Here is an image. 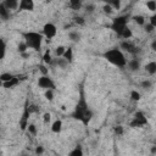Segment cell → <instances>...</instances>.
<instances>
[{"label": "cell", "instance_id": "1", "mask_svg": "<svg viewBox=\"0 0 156 156\" xmlns=\"http://www.w3.org/2000/svg\"><path fill=\"white\" fill-rule=\"evenodd\" d=\"M72 117L80 121L84 126H87L91 117H93V111L89 108L88 106V102L85 100V96H84V93H83V89H80V95H79V99H78V102L76 105V108H74V112L72 113Z\"/></svg>", "mask_w": 156, "mask_h": 156}, {"label": "cell", "instance_id": "2", "mask_svg": "<svg viewBox=\"0 0 156 156\" xmlns=\"http://www.w3.org/2000/svg\"><path fill=\"white\" fill-rule=\"evenodd\" d=\"M104 57H105L110 63H112L113 66H117V67H119V68L126 67L127 63H128V61H127L124 54H123L118 48H112V49L105 51V52H104Z\"/></svg>", "mask_w": 156, "mask_h": 156}, {"label": "cell", "instance_id": "3", "mask_svg": "<svg viewBox=\"0 0 156 156\" xmlns=\"http://www.w3.org/2000/svg\"><path fill=\"white\" fill-rule=\"evenodd\" d=\"M24 43L29 49H33L35 51H40L41 43H43V34L38 32H26L22 34Z\"/></svg>", "mask_w": 156, "mask_h": 156}, {"label": "cell", "instance_id": "4", "mask_svg": "<svg viewBox=\"0 0 156 156\" xmlns=\"http://www.w3.org/2000/svg\"><path fill=\"white\" fill-rule=\"evenodd\" d=\"M127 22H128L127 16H118V17L113 18V21L111 23V29L115 33H117V35L119 37L122 34V32L124 30V28L127 27Z\"/></svg>", "mask_w": 156, "mask_h": 156}, {"label": "cell", "instance_id": "5", "mask_svg": "<svg viewBox=\"0 0 156 156\" xmlns=\"http://www.w3.org/2000/svg\"><path fill=\"white\" fill-rule=\"evenodd\" d=\"M145 124H147V118H146V116H145L141 111H136V112L134 113V117H133V119L130 121L129 126H130L132 128H140V127H143V126H145Z\"/></svg>", "mask_w": 156, "mask_h": 156}, {"label": "cell", "instance_id": "6", "mask_svg": "<svg viewBox=\"0 0 156 156\" xmlns=\"http://www.w3.org/2000/svg\"><path fill=\"white\" fill-rule=\"evenodd\" d=\"M29 116H30V111H29V105H28V101H26V105H24V110H23V113L21 116V119H20V128L22 130H26L28 128V119H29Z\"/></svg>", "mask_w": 156, "mask_h": 156}, {"label": "cell", "instance_id": "7", "mask_svg": "<svg viewBox=\"0 0 156 156\" xmlns=\"http://www.w3.org/2000/svg\"><path fill=\"white\" fill-rule=\"evenodd\" d=\"M38 85H39L40 88L45 89V90H49V89H52V90H54V89L56 88L54 80H52L49 76H41V77H39V79H38Z\"/></svg>", "mask_w": 156, "mask_h": 156}, {"label": "cell", "instance_id": "8", "mask_svg": "<svg viewBox=\"0 0 156 156\" xmlns=\"http://www.w3.org/2000/svg\"><path fill=\"white\" fill-rule=\"evenodd\" d=\"M121 48L124 49V50H126L128 54H130V55H136V54L140 52V49H139L138 46H135L133 43L128 41V40L121 41Z\"/></svg>", "mask_w": 156, "mask_h": 156}, {"label": "cell", "instance_id": "9", "mask_svg": "<svg viewBox=\"0 0 156 156\" xmlns=\"http://www.w3.org/2000/svg\"><path fill=\"white\" fill-rule=\"evenodd\" d=\"M56 33H57V29H56L55 24H52V23L44 24V27H43V35L44 37H46L48 39H51L56 35Z\"/></svg>", "mask_w": 156, "mask_h": 156}, {"label": "cell", "instance_id": "10", "mask_svg": "<svg viewBox=\"0 0 156 156\" xmlns=\"http://www.w3.org/2000/svg\"><path fill=\"white\" fill-rule=\"evenodd\" d=\"M20 10H27V11H33L34 10V2L32 0H21L20 1Z\"/></svg>", "mask_w": 156, "mask_h": 156}, {"label": "cell", "instance_id": "11", "mask_svg": "<svg viewBox=\"0 0 156 156\" xmlns=\"http://www.w3.org/2000/svg\"><path fill=\"white\" fill-rule=\"evenodd\" d=\"M68 65H69V62H68L66 58H63V57H56V58L52 60V62H51V66H57V67H60V68H66Z\"/></svg>", "mask_w": 156, "mask_h": 156}, {"label": "cell", "instance_id": "12", "mask_svg": "<svg viewBox=\"0 0 156 156\" xmlns=\"http://www.w3.org/2000/svg\"><path fill=\"white\" fill-rule=\"evenodd\" d=\"M127 66H128V69H129V71L135 72V71H138V69L140 68V61H139L138 58H132V60L128 61Z\"/></svg>", "mask_w": 156, "mask_h": 156}, {"label": "cell", "instance_id": "13", "mask_svg": "<svg viewBox=\"0 0 156 156\" xmlns=\"http://www.w3.org/2000/svg\"><path fill=\"white\" fill-rule=\"evenodd\" d=\"M2 4L7 10H16L17 7H20V2L17 0H5L2 1Z\"/></svg>", "mask_w": 156, "mask_h": 156}, {"label": "cell", "instance_id": "14", "mask_svg": "<svg viewBox=\"0 0 156 156\" xmlns=\"http://www.w3.org/2000/svg\"><path fill=\"white\" fill-rule=\"evenodd\" d=\"M0 17L2 21H6L10 18V10H7L2 2H0Z\"/></svg>", "mask_w": 156, "mask_h": 156}, {"label": "cell", "instance_id": "15", "mask_svg": "<svg viewBox=\"0 0 156 156\" xmlns=\"http://www.w3.org/2000/svg\"><path fill=\"white\" fill-rule=\"evenodd\" d=\"M144 68H145V71H146L149 74H155V73H156V62H155V61H151V62L146 63Z\"/></svg>", "mask_w": 156, "mask_h": 156}, {"label": "cell", "instance_id": "16", "mask_svg": "<svg viewBox=\"0 0 156 156\" xmlns=\"http://www.w3.org/2000/svg\"><path fill=\"white\" fill-rule=\"evenodd\" d=\"M80 33L79 32H77V30H71L69 33H68V38L72 40V41H74V43H78L79 40H80Z\"/></svg>", "mask_w": 156, "mask_h": 156}, {"label": "cell", "instance_id": "17", "mask_svg": "<svg viewBox=\"0 0 156 156\" xmlns=\"http://www.w3.org/2000/svg\"><path fill=\"white\" fill-rule=\"evenodd\" d=\"M18 82H20V78H18L17 76H15V78H13V79H11L10 82L2 83V85H4V88H7V89H10V88H12V87L17 85V84H18Z\"/></svg>", "mask_w": 156, "mask_h": 156}, {"label": "cell", "instance_id": "18", "mask_svg": "<svg viewBox=\"0 0 156 156\" xmlns=\"http://www.w3.org/2000/svg\"><path fill=\"white\" fill-rule=\"evenodd\" d=\"M61 129H62V122H61L60 119H56V121L52 123V126H51V130H52L54 133H60Z\"/></svg>", "mask_w": 156, "mask_h": 156}, {"label": "cell", "instance_id": "19", "mask_svg": "<svg viewBox=\"0 0 156 156\" xmlns=\"http://www.w3.org/2000/svg\"><path fill=\"white\" fill-rule=\"evenodd\" d=\"M68 5L71 6L72 10H80V7L83 6V4H82L80 0H69Z\"/></svg>", "mask_w": 156, "mask_h": 156}, {"label": "cell", "instance_id": "20", "mask_svg": "<svg viewBox=\"0 0 156 156\" xmlns=\"http://www.w3.org/2000/svg\"><path fill=\"white\" fill-rule=\"evenodd\" d=\"M62 57H63V58H66V60L71 63V62L73 61V50H72V48H67Z\"/></svg>", "mask_w": 156, "mask_h": 156}, {"label": "cell", "instance_id": "21", "mask_svg": "<svg viewBox=\"0 0 156 156\" xmlns=\"http://www.w3.org/2000/svg\"><path fill=\"white\" fill-rule=\"evenodd\" d=\"M68 156H83V149H82V146H80V145L76 146V147L68 154Z\"/></svg>", "mask_w": 156, "mask_h": 156}, {"label": "cell", "instance_id": "22", "mask_svg": "<svg viewBox=\"0 0 156 156\" xmlns=\"http://www.w3.org/2000/svg\"><path fill=\"white\" fill-rule=\"evenodd\" d=\"M43 62L46 63V65H51L52 62V58H51V54H50V50H46L43 55Z\"/></svg>", "mask_w": 156, "mask_h": 156}, {"label": "cell", "instance_id": "23", "mask_svg": "<svg viewBox=\"0 0 156 156\" xmlns=\"http://www.w3.org/2000/svg\"><path fill=\"white\" fill-rule=\"evenodd\" d=\"M13 78H15V76L11 74V73H1V74H0V80H1L2 83L10 82V80L13 79Z\"/></svg>", "mask_w": 156, "mask_h": 156}, {"label": "cell", "instance_id": "24", "mask_svg": "<svg viewBox=\"0 0 156 156\" xmlns=\"http://www.w3.org/2000/svg\"><path fill=\"white\" fill-rule=\"evenodd\" d=\"M133 20H134V22H135L136 24H139V26H145V17H144V16H141V15H135V16H133Z\"/></svg>", "mask_w": 156, "mask_h": 156}, {"label": "cell", "instance_id": "25", "mask_svg": "<svg viewBox=\"0 0 156 156\" xmlns=\"http://www.w3.org/2000/svg\"><path fill=\"white\" fill-rule=\"evenodd\" d=\"M119 37H121V38H123V39H126V40H128L129 38H132V37H133V33H132V30H130L128 27H126V28H124V30L122 32V34H121Z\"/></svg>", "mask_w": 156, "mask_h": 156}, {"label": "cell", "instance_id": "26", "mask_svg": "<svg viewBox=\"0 0 156 156\" xmlns=\"http://www.w3.org/2000/svg\"><path fill=\"white\" fill-rule=\"evenodd\" d=\"M113 10H119L121 9V1L119 0H110V1H106Z\"/></svg>", "mask_w": 156, "mask_h": 156}, {"label": "cell", "instance_id": "27", "mask_svg": "<svg viewBox=\"0 0 156 156\" xmlns=\"http://www.w3.org/2000/svg\"><path fill=\"white\" fill-rule=\"evenodd\" d=\"M66 49H67V48H65V46H62V45L57 46V48L55 49V55H56L57 57H62L63 54H65V51H66Z\"/></svg>", "mask_w": 156, "mask_h": 156}, {"label": "cell", "instance_id": "28", "mask_svg": "<svg viewBox=\"0 0 156 156\" xmlns=\"http://www.w3.org/2000/svg\"><path fill=\"white\" fill-rule=\"evenodd\" d=\"M146 7H147V10H150L152 12H156V1L155 0L146 1Z\"/></svg>", "mask_w": 156, "mask_h": 156}, {"label": "cell", "instance_id": "29", "mask_svg": "<svg viewBox=\"0 0 156 156\" xmlns=\"http://www.w3.org/2000/svg\"><path fill=\"white\" fill-rule=\"evenodd\" d=\"M27 49H28V46H27V44H26L24 41H21V43L18 44V46H17V50H18V52H20V54L26 52V51H27Z\"/></svg>", "mask_w": 156, "mask_h": 156}, {"label": "cell", "instance_id": "30", "mask_svg": "<svg viewBox=\"0 0 156 156\" xmlns=\"http://www.w3.org/2000/svg\"><path fill=\"white\" fill-rule=\"evenodd\" d=\"M130 99L133 101H139L140 100V93L136 91V90H132L130 91Z\"/></svg>", "mask_w": 156, "mask_h": 156}, {"label": "cell", "instance_id": "31", "mask_svg": "<svg viewBox=\"0 0 156 156\" xmlns=\"http://www.w3.org/2000/svg\"><path fill=\"white\" fill-rule=\"evenodd\" d=\"M45 99L49 100V101H52L54 100V90L52 89H49V90H45Z\"/></svg>", "mask_w": 156, "mask_h": 156}, {"label": "cell", "instance_id": "32", "mask_svg": "<svg viewBox=\"0 0 156 156\" xmlns=\"http://www.w3.org/2000/svg\"><path fill=\"white\" fill-rule=\"evenodd\" d=\"M102 10H104V12H105L106 15H111V13L113 12V9H112L107 2H105V5L102 6Z\"/></svg>", "mask_w": 156, "mask_h": 156}, {"label": "cell", "instance_id": "33", "mask_svg": "<svg viewBox=\"0 0 156 156\" xmlns=\"http://www.w3.org/2000/svg\"><path fill=\"white\" fill-rule=\"evenodd\" d=\"M73 21H74L76 24H80V26H83V24L85 23V20H84L82 16H76V17L73 18Z\"/></svg>", "mask_w": 156, "mask_h": 156}, {"label": "cell", "instance_id": "34", "mask_svg": "<svg viewBox=\"0 0 156 156\" xmlns=\"http://www.w3.org/2000/svg\"><path fill=\"white\" fill-rule=\"evenodd\" d=\"M140 85H141V88H144V89H149V88H151L152 83H151V80L145 79V80H143V82L140 83Z\"/></svg>", "mask_w": 156, "mask_h": 156}, {"label": "cell", "instance_id": "35", "mask_svg": "<svg viewBox=\"0 0 156 156\" xmlns=\"http://www.w3.org/2000/svg\"><path fill=\"white\" fill-rule=\"evenodd\" d=\"M5 52H6V43L4 39H1V56H0V58L5 57Z\"/></svg>", "mask_w": 156, "mask_h": 156}, {"label": "cell", "instance_id": "36", "mask_svg": "<svg viewBox=\"0 0 156 156\" xmlns=\"http://www.w3.org/2000/svg\"><path fill=\"white\" fill-rule=\"evenodd\" d=\"M27 129H28V132H29L30 134H33V135H35V134H37V127H35L33 123H29Z\"/></svg>", "mask_w": 156, "mask_h": 156}, {"label": "cell", "instance_id": "37", "mask_svg": "<svg viewBox=\"0 0 156 156\" xmlns=\"http://www.w3.org/2000/svg\"><path fill=\"white\" fill-rule=\"evenodd\" d=\"M50 121H51V115H50L49 112H45V113L43 115V122H44L45 124H48Z\"/></svg>", "mask_w": 156, "mask_h": 156}, {"label": "cell", "instance_id": "38", "mask_svg": "<svg viewBox=\"0 0 156 156\" xmlns=\"http://www.w3.org/2000/svg\"><path fill=\"white\" fill-rule=\"evenodd\" d=\"M94 10H95V5H94V4H87V5H85V11H87L88 13L94 12Z\"/></svg>", "mask_w": 156, "mask_h": 156}, {"label": "cell", "instance_id": "39", "mask_svg": "<svg viewBox=\"0 0 156 156\" xmlns=\"http://www.w3.org/2000/svg\"><path fill=\"white\" fill-rule=\"evenodd\" d=\"M144 29H145V32H146V33H152V32L155 30L154 26H151L150 23H145V26H144Z\"/></svg>", "mask_w": 156, "mask_h": 156}, {"label": "cell", "instance_id": "40", "mask_svg": "<svg viewBox=\"0 0 156 156\" xmlns=\"http://www.w3.org/2000/svg\"><path fill=\"white\" fill-rule=\"evenodd\" d=\"M113 132L117 134V135H122L123 134V127L122 126H116L113 128Z\"/></svg>", "mask_w": 156, "mask_h": 156}, {"label": "cell", "instance_id": "41", "mask_svg": "<svg viewBox=\"0 0 156 156\" xmlns=\"http://www.w3.org/2000/svg\"><path fill=\"white\" fill-rule=\"evenodd\" d=\"M151 26H154V28L156 29V12L150 17V22H149Z\"/></svg>", "mask_w": 156, "mask_h": 156}, {"label": "cell", "instance_id": "42", "mask_svg": "<svg viewBox=\"0 0 156 156\" xmlns=\"http://www.w3.org/2000/svg\"><path fill=\"white\" fill-rule=\"evenodd\" d=\"M39 69H40V72L43 73V76H48V68H46L44 65H40V66H39Z\"/></svg>", "mask_w": 156, "mask_h": 156}, {"label": "cell", "instance_id": "43", "mask_svg": "<svg viewBox=\"0 0 156 156\" xmlns=\"http://www.w3.org/2000/svg\"><path fill=\"white\" fill-rule=\"evenodd\" d=\"M43 152H44V147L43 146H37L35 147V154L37 155H41Z\"/></svg>", "mask_w": 156, "mask_h": 156}, {"label": "cell", "instance_id": "44", "mask_svg": "<svg viewBox=\"0 0 156 156\" xmlns=\"http://www.w3.org/2000/svg\"><path fill=\"white\" fill-rule=\"evenodd\" d=\"M29 111H30V113H33V112H38L39 108L35 105H29Z\"/></svg>", "mask_w": 156, "mask_h": 156}, {"label": "cell", "instance_id": "45", "mask_svg": "<svg viewBox=\"0 0 156 156\" xmlns=\"http://www.w3.org/2000/svg\"><path fill=\"white\" fill-rule=\"evenodd\" d=\"M150 48H151V50H152V51H156V39L151 41V44H150Z\"/></svg>", "mask_w": 156, "mask_h": 156}, {"label": "cell", "instance_id": "46", "mask_svg": "<svg viewBox=\"0 0 156 156\" xmlns=\"http://www.w3.org/2000/svg\"><path fill=\"white\" fill-rule=\"evenodd\" d=\"M150 151H151L152 155H155V154H156V145H152L151 149H150Z\"/></svg>", "mask_w": 156, "mask_h": 156}, {"label": "cell", "instance_id": "47", "mask_svg": "<svg viewBox=\"0 0 156 156\" xmlns=\"http://www.w3.org/2000/svg\"><path fill=\"white\" fill-rule=\"evenodd\" d=\"M21 56L22 57H28V54L27 52H23V54H21Z\"/></svg>", "mask_w": 156, "mask_h": 156}, {"label": "cell", "instance_id": "48", "mask_svg": "<svg viewBox=\"0 0 156 156\" xmlns=\"http://www.w3.org/2000/svg\"><path fill=\"white\" fill-rule=\"evenodd\" d=\"M21 156H27V155H21Z\"/></svg>", "mask_w": 156, "mask_h": 156}]
</instances>
